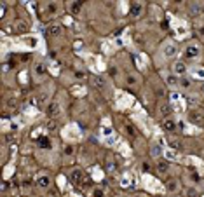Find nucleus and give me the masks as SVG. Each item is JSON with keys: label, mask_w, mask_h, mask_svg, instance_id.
Returning <instances> with one entry per match:
<instances>
[{"label": "nucleus", "mask_w": 204, "mask_h": 197, "mask_svg": "<svg viewBox=\"0 0 204 197\" xmlns=\"http://www.w3.org/2000/svg\"><path fill=\"white\" fill-rule=\"evenodd\" d=\"M110 75H112V77H115V75H117V66H110Z\"/></svg>", "instance_id": "nucleus-21"}, {"label": "nucleus", "mask_w": 204, "mask_h": 197, "mask_svg": "<svg viewBox=\"0 0 204 197\" xmlns=\"http://www.w3.org/2000/svg\"><path fill=\"white\" fill-rule=\"evenodd\" d=\"M61 33V26L59 24H53L47 28V37H58Z\"/></svg>", "instance_id": "nucleus-5"}, {"label": "nucleus", "mask_w": 204, "mask_h": 197, "mask_svg": "<svg viewBox=\"0 0 204 197\" xmlns=\"http://www.w3.org/2000/svg\"><path fill=\"white\" fill-rule=\"evenodd\" d=\"M188 9H190L192 12H199V7H197V5H188Z\"/></svg>", "instance_id": "nucleus-23"}, {"label": "nucleus", "mask_w": 204, "mask_h": 197, "mask_svg": "<svg viewBox=\"0 0 204 197\" xmlns=\"http://www.w3.org/2000/svg\"><path fill=\"white\" fill-rule=\"evenodd\" d=\"M187 196H188V197H197V192H195V190H192V188H188V190H187Z\"/></svg>", "instance_id": "nucleus-20"}, {"label": "nucleus", "mask_w": 204, "mask_h": 197, "mask_svg": "<svg viewBox=\"0 0 204 197\" xmlns=\"http://www.w3.org/2000/svg\"><path fill=\"white\" fill-rule=\"evenodd\" d=\"M185 54H187V58H197L199 56V47L197 45H194V44H190V45H187V49H185Z\"/></svg>", "instance_id": "nucleus-1"}, {"label": "nucleus", "mask_w": 204, "mask_h": 197, "mask_svg": "<svg viewBox=\"0 0 204 197\" xmlns=\"http://www.w3.org/2000/svg\"><path fill=\"white\" fill-rule=\"evenodd\" d=\"M35 73L37 75H44L45 73V66L42 63H35Z\"/></svg>", "instance_id": "nucleus-11"}, {"label": "nucleus", "mask_w": 204, "mask_h": 197, "mask_svg": "<svg viewBox=\"0 0 204 197\" xmlns=\"http://www.w3.org/2000/svg\"><path fill=\"white\" fill-rule=\"evenodd\" d=\"M128 82H129L131 86H134V84H136V80L133 79V77H128Z\"/></svg>", "instance_id": "nucleus-25"}, {"label": "nucleus", "mask_w": 204, "mask_h": 197, "mask_svg": "<svg viewBox=\"0 0 204 197\" xmlns=\"http://www.w3.org/2000/svg\"><path fill=\"white\" fill-rule=\"evenodd\" d=\"M38 147H42V148H49L51 147V143H49V138H45V136H42V138L37 139Z\"/></svg>", "instance_id": "nucleus-9"}, {"label": "nucleus", "mask_w": 204, "mask_h": 197, "mask_svg": "<svg viewBox=\"0 0 204 197\" xmlns=\"http://www.w3.org/2000/svg\"><path fill=\"white\" fill-rule=\"evenodd\" d=\"M166 188L169 190V192H176L178 188H180V183L176 181V180H169L166 183Z\"/></svg>", "instance_id": "nucleus-7"}, {"label": "nucleus", "mask_w": 204, "mask_h": 197, "mask_svg": "<svg viewBox=\"0 0 204 197\" xmlns=\"http://www.w3.org/2000/svg\"><path fill=\"white\" fill-rule=\"evenodd\" d=\"M167 84H171V86H176V84H180V80L176 79V77H167Z\"/></svg>", "instance_id": "nucleus-18"}, {"label": "nucleus", "mask_w": 204, "mask_h": 197, "mask_svg": "<svg viewBox=\"0 0 204 197\" xmlns=\"http://www.w3.org/2000/svg\"><path fill=\"white\" fill-rule=\"evenodd\" d=\"M157 169H159V173H166L167 171V164L166 162H159V164H157Z\"/></svg>", "instance_id": "nucleus-15"}, {"label": "nucleus", "mask_w": 204, "mask_h": 197, "mask_svg": "<svg viewBox=\"0 0 204 197\" xmlns=\"http://www.w3.org/2000/svg\"><path fill=\"white\" fill-rule=\"evenodd\" d=\"M49 181H51L49 176H40L37 180V185L38 187H42V188H47V187H49Z\"/></svg>", "instance_id": "nucleus-8"}, {"label": "nucleus", "mask_w": 204, "mask_h": 197, "mask_svg": "<svg viewBox=\"0 0 204 197\" xmlns=\"http://www.w3.org/2000/svg\"><path fill=\"white\" fill-rule=\"evenodd\" d=\"M94 82L98 84V87H103V86H105V79H103L101 75H98V77H94Z\"/></svg>", "instance_id": "nucleus-16"}, {"label": "nucleus", "mask_w": 204, "mask_h": 197, "mask_svg": "<svg viewBox=\"0 0 204 197\" xmlns=\"http://www.w3.org/2000/svg\"><path fill=\"white\" fill-rule=\"evenodd\" d=\"M180 86H182L183 89H188V87H190V80L185 79V77H182V79H180Z\"/></svg>", "instance_id": "nucleus-13"}, {"label": "nucleus", "mask_w": 204, "mask_h": 197, "mask_svg": "<svg viewBox=\"0 0 204 197\" xmlns=\"http://www.w3.org/2000/svg\"><path fill=\"white\" fill-rule=\"evenodd\" d=\"M164 52H166V56H173V54H174V47H173V45H167Z\"/></svg>", "instance_id": "nucleus-17"}, {"label": "nucleus", "mask_w": 204, "mask_h": 197, "mask_svg": "<svg viewBox=\"0 0 204 197\" xmlns=\"http://www.w3.org/2000/svg\"><path fill=\"white\" fill-rule=\"evenodd\" d=\"M140 12H141V5L133 4V5H131V16H138Z\"/></svg>", "instance_id": "nucleus-12"}, {"label": "nucleus", "mask_w": 204, "mask_h": 197, "mask_svg": "<svg viewBox=\"0 0 204 197\" xmlns=\"http://www.w3.org/2000/svg\"><path fill=\"white\" fill-rule=\"evenodd\" d=\"M75 77H77V79H84L86 73H84V72H75Z\"/></svg>", "instance_id": "nucleus-22"}, {"label": "nucleus", "mask_w": 204, "mask_h": 197, "mask_svg": "<svg viewBox=\"0 0 204 197\" xmlns=\"http://www.w3.org/2000/svg\"><path fill=\"white\" fill-rule=\"evenodd\" d=\"M65 154H66V155L74 154V147H72V145H66V147H65Z\"/></svg>", "instance_id": "nucleus-19"}, {"label": "nucleus", "mask_w": 204, "mask_h": 197, "mask_svg": "<svg viewBox=\"0 0 204 197\" xmlns=\"http://www.w3.org/2000/svg\"><path fill=\"white\" fill-rule=\"evenodd\" d=\"M203 93H204V86H203Z\"/></svg>", "instance_id": "nucleus-27"}, {"label": "nucleus", "mask_w": 204, "mask_h": 197, "mask_svg": "<svg viewBox=\"0 0 204 197\" xmlns=\"http://www.w3.org/2000/svg\"><path fill=\"white\" fill-rule=\"evenodd\" d=\"M94 197H103V190H94Z\"/></svg>", "instance_id": "nucleus-24"}, {"label": "nucleus", "mask_w": 204, "mask_h": 197, "mask_svg": "<svg viewBox=\"0 0 204 197\" xmlns=\"http://www.w3.org/2000/svg\"><path fill=\"white\" fill-rule=\"evenodd\" d=\"M59 114V105L58 103H51L47 106V117H56Z\"/></svg>", "instance_id": "nucleus-4"}, {"label": "nucleus", "mask_w": 204, "mask_h": 197, "mask_svg": "<svg viewBox=\"0 0 204 197\" xmlns=\"http://www.w3.org/2000/svg\"><path fill=\"white\" fill-rule=\"evenodd\" d=\"M190 120L195 122V124H201V122H203V117L199 115V112H192V114H190Z\"/></svg>", "instance_id": "nucleus-10"}, {"label": "nucleus", "mask_w": 204, "mask_h": 197, "mask_svg": "<svg viewBox=\"0 0 204 197\" xmlns=\"http://www.w3.org/2000/svg\"><path fill=\"white\" fill-rule=\"evenodd\" d=\"M162 129H164V131H169V133H171V131H174V129H176V124H174V122H173L171 119H166V120L162 122Z\"/></svg>", "instance_id": "nucleus-6"}, {"label": "nucleus", "mask_w": 204, "mask_h": 197, "mask_svg": "<svg viewBox=\"0 0 204 197\" xmlns=\"http://www.w3.org/2000/svg\"><path fill=\"white\" fill-rule=\"evenodd\" d=\"M201 35H204V28H201Z\"/></svg>", "instance_id": "nucleus-26"}, {"label": "nucleus", "mask_w": 204, "mask_h": 197, "mask_svg": "<svg viewBox=\"0 0 204 197\" xmlns=\"http://www.w3.org/2000/svg\"><path fill=\"white\" fill-rule=\"evenodd\" d=\"M70 180H72L74 183H77V185H80V183H82V171H80V169L72 171V173H70Z\"/></svg>", "instance_id": "nucleus-3"}, {"label": "nucleus", "mask_w": 204, "mask_h": 197, "mask_svg": "<svg viewBox=\"0 0 204 197\" xmlns=\"http://www.w3.org/2000/svg\"><path fill=\"white\" fill-rule=\"evenodd\" d=\"M173 70H174V73L176 75H183L187 72V66H185V63L183 61H176L174 65H173Z\"/></svg>", "instance_id": "nucleus-2"}, {"label": "nucleus", "mask_w": 204, "mask_h": 197, "mask_svg": "<svg viewBox=\"0 0 204 197\" xmlns=\"http://www.w3.org/2000/svg\"><path fill=\"white\" fill-rule=\"evenodd\" d=\"M80 9H82V2H75V4H72V12H75V14H77Z\"/></svg>", "instance_id": "nucleus-14"}]
</instances>
